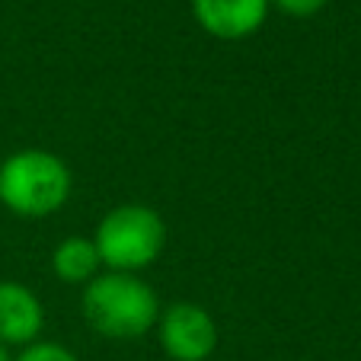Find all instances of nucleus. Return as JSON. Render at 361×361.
I'll list each match as a JSON object with an SVG mask.
<instances>
[{
  "mask_svg": "<svg viewBox=\"0 0 361 361\" xmlns=\"http://www.w3.org/2000/svg\"><path fill=\"white\" fill-rule=\"evenodd\" d=\"M45 329V307L39 294L16 279L0 281V345H32Z\"/></svg>",
  "mask_w": 361,
  "mask_h": 361,
  "instance_id": "nucleus-6",
  "label": "nucleus"
},
{
  "mask_svg": "<svg viewBox=\"0 0 361 361\" xmlns=\"http://www.w3.org/2000/svg\"><path fill=\"white\" fill-rule=\"evenodd\" d=\"M329 0H269V7L291 16V20H310V16H317Z\"/></svg>",
  "mask_w": 361,
  "mask_h": 361,
  "instance_id": "nucleus-9",
  "label": "nucleus"
},
{
  "mask_svg": "<svg viewBox=\"0 0 361 361\" xmlns=\"http://www.w3.org/2000/svg\"><path fill=\"white\" fill-rule=\"evenodd\" d=\"M154 329L170 361H208L218 348V323L195 300L164 307Z\"/></svg>",
  "mask_w": 361,
  "mask_h": 361,
  "instance_id": "nucleus-4",
  "label": "nucleus"
},
{
  "mask_svg": "<svg viewBox=\"0 0 361 361\" xmlns=\"http://www.w3.org/2000/svg\"><path fill=\"white\" fill-rule=\"evenodd\" d=\"M13 361H80L68 345L61 342H48V339H39L32 345H26Z\"/></svg>",
  "mask_w": 361,
  "mask_h": 361,
  "instance_id": "nucleus-8",
  "label": "nucleus"
},
{
  "mask_svg": "<svg viewBox=\"0 0 361 361\" xmlns=\"http://www.w3.org/2000/svg\"><path fill=\"white\" fill-rule=\"evenodd\" d=\"M106 272L141 275L160 259L166 246V221L150 204L125 202L99 218L93 233Z\"/></svg>",
  "mask_w": 361,
  "mask_h": 361,
  "instance_id": "nucleus-3",
  "label": "nucleus"
},
{
  "mask_svg": "<svg viewBox=\"0 0 361 361\" xmlns=\"http://www.w3.org/2000/svg\"><path fill=\"white\" fill-rule=\"evenodd\" d=\"M0 361H13V358L7 355V348H4V345H0Z\"/></svg>",
  "mask_w": 361,
  "mask_h": 361,
  "instance_id": "nucleus-10",
  "label": "nucleus"
},
{
  "mask_svg": "<svg viewBox=\"0 0 361 361\" xmlns=\"http://www.w3.org/2000/svg\"><path fill=\"white\" fill-rule=\"evenodd\" d=\"M157 291L141 279L128 272H99L90 285H83L80 314L93 333L102 339L131 342L144 339L157 326L160 317Z\"/></svg>",
  "mask_w": 361,
  "mask_h": 361,
  "instance_id": "nucleus-1",
  "label": "nucleus"
},
{
  "mask_svg": "<svg viewBox=\"0 0 361 361\" xmlns=\"http://www.w3.org/2000/svg\"><path fill=\"white\" fill-rule=\"evenodd\" d=\"M74 192L71 166L45 147H23L0 160V204L16 218L58 214Z\"/></svg>",
  "mask_w": 361,
  "mask_h": 361,
  "instance_id": "nucleus-2",
  "label": "nucleus"
},
{
  "mask_svg": "<svg viewBox=\"0 0 361 361\" xmlns=\"http://www.w3.org/2000/svg\"><path fill=\"white\" fill-rule=\"evenodd\" d=\"M269 0H192V16L212 39L243 42L269 20Z\"/></svg>",
  "mask_w": 361,
  "mask_h": 361,
  "instance_id": "nucleus-5",
  "label": "nucleus"
},
{
  "mask_svg": "<svg viewBox=\"0 0 361 361\" xmlns=\"http://www.w3.org/2000/svg\"><path fill=\"white\" fill-rule=\"evenodd\" d=\"M51 272L64 285H90L102 272V259L93 237H64L51 250Z\"/></svg>",
  "mask_w": 361,
  "mask_h": 361,
  "instance_id": "nucleus-7",
  "label": "nucleus"
}]
</instances>
